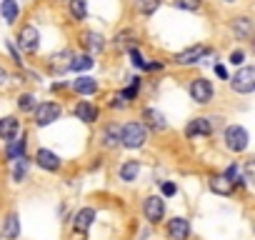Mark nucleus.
I'll list each match as a JSON object with an SVG mask.
<instances>
[{
  "label": "nucleus",
  "instance_id": "obj_20",
  "mask_svg": "<svg viewBox=\"0 0 255 240\" xmlns=\"http://www.w3.org/2000/svg\"><path fill=\"white\" fill-rule=\"evenodd\" d=\"M115 45H118V48H128V50H133V48L138 45V35H135V30H123V33L115 38Z\"/></svg>",
  "mask_w": 255,
  "mask_h": 240
},
{
  "label": "nucleus",
  "instance_id": "obj_38",
  "mask_svg": "<svg viewBox=\"0 0 255 240\" xmlns=\"http://www.w3.org/2000/svg\"><path fill=\"white\" fill-rule=\"evenodd\" d=\"M215 73H218L220 78H228V73H225V68H223V65H215Z\"/></svg>",
  "mask_w": 255,
  "mask_h": 240
},
{
  "label": "nucleus",
  "instance_id": "obj_18",
  "mask_svg": "<svg viewBox=\"0 0 255 240\" xmlns=\"http://www.w3.org/2000/svg\"><path fill=\"white\" fill-rule=\"evenodd\" d=\"M73 88H75V93H80V95H93V93L98 90V83H95L93 78L83 75V78H78V80L73 83Z\"/></svg>",
  "mask_w": 255,
  "mask_h": 240
},
{
  "label": "nucleus",
  "instance_id": "obj_26",
  "mask_svg": "<svg viewBox=\"0 0 255 240\" xmlns=\"http://www.w3.org/2000/svg\"><path fill=\"white\" fill-rule=\"evenodd\" d=\"M23 150H25V140H8V158L10 160L23 158Z\"/></svg>",
  "mask_w": 255,
  "mask_h": 240
},
{
  "label": "nucleus",
  "instance_id": "obj_12",
  "mask_svg": "<svg viewBox=\"0 0 255 240\" xmlns=\"http://www.w3.org/2000/svg\"><path fill=\"white\" fill-rule=\"evenodd\" d=\"M70 60H73V53H70V50H60V53H55V55L50 58V70L60 75V73L70 70Z\"/></svg>",
  "mask_w": 255,
  "mask_h": 240
},
{
  "label": "nucleus",
  "instance_id": "obj_11",
  "mask_svg": "<svg viewBox=\"0 0 255 240\" xmlns=\"http://www.w3.org/2000/svg\"><path fill=\"white\" fill-rule=\"evenodd\" d=\"M213 133V123L208 118H195L193 123L185 128V135L188 138H195V135H210Z\"/></svg>",
  "mask_w": 255,
  "mask_h": 240
},
{
  "label": "nucleus",
  "instance_id": "obj_14",
  "mask_svg": "<svg viewBox=\"0 0 255 240\" xmlns=\"http://www.w3.org/2000/svg\"><path fill=\"white\" fill-rule=\"evenodd\" d=\"M18 130H20V123L15 118H3L0 120V138L3 140H15Z\"/></svg>",
  "mask_w": 255,
  "mask_h": 240
},
{
  "label": "nucleus",
  "instance_id": "obj_33",
  "mask_svg": "<svg viewBox=\"0 0 255 240\" xmlns=\"http://www.w3.org/2000/svg\"><path fill=\"white\" fill-rule=\"evenodd\" d=\"M18 105H20V110H35V95H30V93H25V95H20V100H18Z\"/></svg>",
  "mask_w": 255,
  "mask_h": 240
},
{
  "label": "nucleus",
  "instance_id": "obj_22",
  "mask_svg": "<svg viewBox=\"0 0 255 240\" xmlns=\"http://www.w3.org/2000/svg\"><path fill=\"white\" fill-rule=\"evenodd\" d=\"M143 118L148 120V125H150L153 130H163V128H165V118H163L158 110H153V108H148V110L143 113Z\"/></svg>",
  "mask_w": 255,
  "mask_h": 240
},
{
  "label": "nucleus",
  "instance_id": "obj_30",
  "mask_svg": "<svg viewBox=\"0 0 255 240\" xmlns=\"http://www.w3.org/2000/svg\"><path fill=\"white\" fill-rule=\"evenodd\" d=\"M25 170H28V160H25V155H23V158H18V160H15V170H13V180H15V183H20V180L25 178Z\"/></svg>",
  "mask_w": 255,
  "mask_h": 240
},
{
  "label": "nucleus",
  "instance_id": "obj_29",
  "mask_svg": "<svg viewBox=\"0 0 255 240\" xmlns=\"http://www.w3.org/2000/svg\"><path fill=\"white\" fill-rule=\"evenodd\" d=\"M138 90H140V78H135V80L130 83V88H125V90H123L118 98H120L123 103H125V100H133V98L138 95Z\"/></svg>",
  "mask_w": 255,
  "mask_h": 240
},
{
  "label": "nucleus",
  "instance_id": "obj_19",
  "mask_svg": "<svg viewBox=\"0 0 255 240\" xmlns=\"http://www.w3.org/2000/svg\"><path fill=\"white\" fill-rule=\"evenodd\" d=\"M138 173H140V165H138L135 160H128V163H123V168H120V180L133 183V180L138 178Z\"/></svg>",
  "mask_w": 255,
  "mask_h": 240
},
{
  "label": "nucleus",
  "instance_id": "obj_31",
  "mask_svg": "<svg viewBox=\"0 0 255 240\" xmlns=\"http://www.w3.org/2000/svg\"><path fill=\"white\" fill-rule=\"evenodd\" d=\"M173 5L175 8H180V10H198L200 8V0H173Z\"/></svg>",
  "mask_w": 255,
  "mask_h": 240
},
{
  "label": "nucleus",
  "instance_id": "obj_16",
  "mask_svg": "<svg viewBox=\"0 0 255 240\" xmlns=\"http://www.w3.org/2000/svg\"><path fill=\"white\" fill-rule=\"evenodd\" d=\"M210 190L218 193V195H230V193L235 190V185H233L225 175H213V178H210Z\"/></svg>",
  "mask_w": 255,
  "mask_h": 240
},
{
  "label": "nucleus",
  "instance_id": "obj_37",
  "mask_svg": "<svg viewBox=\"0 0 255 240\" xmlns=\"http://www.w3.org/2000/svg\"><path fill=\"white\" fill-rule=\"evenodd\" d=\"M163 195H168V198L175 195V185L173 183H163Z\"/></svg>",
  "mask_w": 255,
  "mask_h": 240
},
{
  "label": "nucleus",
  "instance_id": "obj_27",
  "mask_svg": "<svg viewBox=\"0 0 255 240\" xmlns=\"http://www.w3.org/2000/svg\"><path fill=\"white\" fill-rule=\"evenodd\" d=\"M70 13H73L78 20H83V18L88 15V0H70Z\"/></svg>",
  "mask_w": 255,
  "mask_h": 240
},
{
  "label": "nucleus",
  "instance_id": "obj_7",
  "mask_svg": "<svg viewBox=\"0 0 255 240\" xmlns=\"http://www.w3.org/2000/svg\"><path fill=\"white\" fill-rule=\"evenodd\" d=\"M143 213H145V218H148L150 223H160L163 215H165V203H163V198H158V195L148 198V200L143 203Z\"/></svg>",
  "mask_w": 255,
  "mask_h": 240
},
{
  "label": "nucleus",
  "instance_id": "obj_15",
  "mask_svg": "<svg viewBox=\"0 0 255 240\" xmlns=\"http://www.w3.org/2000/svg\"><path fill=\"white\" fill-rule=\"evenodd\" d=\"M80 43H83V48L90 50V53H93V50L98 53V50H103V45H105V43H103V35H100V33H93V30H85V33L80 35Z\"/></svg>",
  "mask_w": 255,
  "mask_h": 240
},
{
  "label": "nucleus",
  "instance_id": "obj_3",
  "mask_svg": "<svg viewBox=\"0 0 255 240\" xmlns=\"http://www.w3.org/2000/svg\"><path fill=\"white\" fill-rule=\"evenodd\" d=\"M225 145H228L233 153H243V150L248 148V133H245V128L230 125V128L225 130Z\"/></svg>",
  "mask_w": 255,
  "mask_h": 240
},
{
  "label": "nucleus",
  "instance_id": "obj_13",
  "mask_svg": "<svg viewBox=\"0 0 255 240\" xmlns=\"http://www.w3.org/2000/svg\"><path fill=\"white\" fill-rule=\"evenodd\" d=\"M35 163H38L43 170H58V168H60V158H58L53 150H38V153H35Z\"/></svg>",
  "mask_w": 255,
  "mask_h": 240
},
{
  "label": "nucleus",
  "instance_id": "obj_25",
  "mask_svg": "<svg viewBox=\"0 0 255 240\" xmlns=\"http://www.w3.org/2000/svg\"><path fill=\"white\" fill-rule=\"evenodd\" d=\"M90 68H93V58L90 55H73L70 70H90Z\"/></svg>",
  "mask_w": 255,
  "mask_h": 240
},
{
  "label": "nucleus",
  "instance_id": "obj_32",
  "mask_svg": "<svg viewBox=\"0 0 255 240\" xmlns=\"http://www.w3.org/2000/svg\"><path fill=\"white\" fill-rule=\"evenodd\" d=\"M108 148H115L118 143H120V130H115V128H108L105 130V140H103Z\"/></svg>",
  "mask_w": 255,
  "mask_h": 240
},
{
  "label": "nucleus",
  "instance_id": "obj_10",
  "mask_svg": "<svg viewBox=\"0 0 255 240\" xmlns=\"http://www.w3.org/2000/svg\"><path fill=\"white\" fill-rule=\"evenodd\" d=\"M168 235H170V240H188V235H190V223H188L185 218H173V220L168 223Z\"/></svg>",
  "mask_w": 255,
  "mask_h": 240
},
{
  "label": "nucleus",
  "instance_id": "obj_2",
  "mask_svg": "<svg viewBox=\"0 0 255 240\" xmlns=\"http://www.w3.org/2000/svg\"><path fill=\"white\" fill-rule=\"evenodd\" d=\"M230 85L235 93H243V95L253 93L255 90V68H240L235 73V78L230 80Z\"/></svg>",
  "mask_w": 255,
  "mask_h": 240
},
{
  "label": "nucleus",
  "instance_id": "obj_17",
  "mask_svg": "<svg viewBox=\"0 0 255 240\" xmlns=\"http://www.w3.org/2000/svg\"><path fill=\"white\" fill-rule=\"evenodd\" d=\"M75 115H78L80 120H85V123H95V120H98V108L83 100V103L75 105Z\"/></svg>",
  "mask_w": 255,
  "mask_h": 240
},
{
  "label": "nucleus",
  "instance_id": "obj_21",
  "mask_svg": "<svg viewBox=\"0 0 255 240\" xmlns=\"http://www.w3.org/2000/svg\"><path fill=\"white\" fill-rule=\"evenodd\" d=\"M18 235H20V218L15 213H10L8 220H5V238L8 240H18Z\"/></svg>",
  "mask_w": 255,
  "mask_h": 240
},
{
  "label": "nucleus",
  "instance_id": "obj_35",
  "mask_svg": "<svg viewBox=\"0 0 255 240\" xmlns=\"http://www.w3.org/2000/svg\"><path fill=\"white\" fill-rule=\"evenodd\" d=\"M253 173H255V163L248 160V163H245V178H243V180H245V183H253Z\"/></svg>",
  "mask_w": 255,
  "mask_h": 240
},
{
  "label": "nucleus",
  "instance_id": "obj_34",
  "mask_svg": "<svg viewBox=\"0 0 255 240\" xmlns=\"http://www.w3.org/2000/svg\"><path fill=\"white\" fill-rule=\"evenodd\" d=\"M128 53H130V60H133V65H135V68H143V65H145V60L140 58L138 48H133V50H128Z\"/></svg>",
  "mask_w": 255,
  "mask_h": 240
},
{
  "label": "nucleus",
  "instance_id": "obj_39",
  "mask_svg": "<svg viewBox=\"0 0 255 240\" xmlns=\"http://www.w3.org/2000/svg\"><path fill=\"white\" fill-rule=\"evenodd\" d=\"M8 80V73H5V68H0V85H3Z\"/></svg>",
  "mask_w": 255,
  "mask_h": 240
},
{
  "label": "nucleus",
  "instance_id": "obj_6",
  "mask_svg": "<svg viewBox=\"0 0 255 240\" xmlns=\"http://www.w3.org/2000/svg\"><path fill=\"white\" fill-rule=\"evenodd\" d=\"M18 45H20L25 53H35L38 45H40V35H38V30H35L33 25L20 28V33H18Z\"/></svg>",
  "mask_w": 255,
  "mask_h": 240
},
{
  "label": "nucleus",
  "instance_id": "obj_8",
  "mask_svg": "<svg viewBox=\"0 0 255 240\" xmlns=\"http://www.w3.org/2000/svg\"><path fill=\"white\" fill-rule=\"evenodd\" d=\"M93 220H95V210H93V208H83V210H78L75 218H73V230L80 233V235H85L88 228L93 225Z\"/></svg>",
  "mask_w": 255,
  "mask_h": 240
},
{
  "label": "nucleus",
  "instance_id": "obj_9",
  "mask_svg": "<svg viewBox=\"0 0 255 240\" xmlns=\"http://www.w3.org/2000/svg\"><path fill=\"white\" fill-rule=\"evenodd\" d=\"M210 50L205 48V45H193V48H188V50H183V53H178L175 55V63H180V65H193V63H198L203 55H208Z\"/></svg>",
  "mask_w": 255,
  "mask_h": 240
},
{
  "label": "nucleus",
  "instance_id": "obj_36",
  "mask_svg": "<svg viewBox=\"0 0 255 240\" xmlns=\"http://www.w3.org/2000/svg\"><path fill=\"white\" fill-rule=\"evenodd\" d=\"M243 58H245V55H243V50L230 53V63H233V65H240V63H243Z\"/></svg>",
  "mask_w": 255,
  "mask_h": 240
},
{
  "label": "nucleus",
  "instance_id": "obj_1",
  "mask_svg": "<svg viewBox=\"0 0 255 240\" xmlns=\"http://www.w3.org/2000/svg\"><path fill=\"white\" fill-rule=\"evenodd\" d=\"M120 143L125 148H140L145 143V125L143 123H125L120 130Z\"/></svg>",
  "mask_w": 255,
  "mask_h": 240
},
{
  "label": "nucleus",
  "instance_id": "obj_28",
  "mask_svg": "<svg viewBox=\"0 0 255 240\" xmlns=\"http://www.w3.org/2000/svg\"><path fill=\"white\" fill-rule=\"evenodd\" d=\"M160 8V0H138V10L143 15H153Z\"/></svg>",
  "mask_w": 255,
  "mask_h": 240
},
{
  "label": "nucleus",
  "instance_id": "obj_24",
  "mask_svg": "<svg viewBox=\"0 0 255 240\" xmlns=\"http://www.w3.org/2000/svg\"><path fill=\"white\" fill-rule=\"evenodd\" d=\"M18 13H20V8H18L15 0H3V18H5V23H15Z\"/></svg>",
  "mask_w": 255,
  "mask_h": 240
},
{
  "label": "nucleus",
  "instance_id": "obj_4",
  "mask_svg": "<svg viewBox=\"0 0 255 240\" xmlns=\"http://www.w3.org/2000/svg\"><path fill=\"white\" fill-rule=\"evenodd\" d=\"M58 118H60V105L58 103H40V105H35V123L40 128L50 125L53 120H58Z\"/></svg>",
  "mask_w": 255,
  "mask_h": 240
},
{
  "label": "nucleus",
  "instance_id": "obj_23",
  "mask_svg": "<svg viewBox=\"0 0 255 240\" xmlns=\"http://www.w3.org/2000/svg\"><path fill=\"white\" fill-rule=\"evenodd\" d=\"M233 30H235V35H238V38L248 40V38H250L253 25H250V20H248V18H235V20H233Z\"/></svg>",
  "mask_w": 255,
  "mask_h": 240
},
{
  "label": "nucleus",
  "instance_id": "obj_5",
  "mask_svg": "<svg viewBox=\"0 0 255 240\" xmlns=\"http://www.w3.org/2000/svg\"><path fill=\"white\" fill-rule=\"evenodd\" d=\"M190 98H193L195 103H200V105L210 103V98H213V83L205 80V78L193 80V83H190Z\"/></svg>",
  "mask_w": 255,
  "mask_h": 240
}]
</instances>
